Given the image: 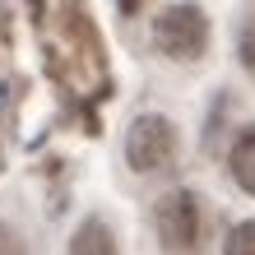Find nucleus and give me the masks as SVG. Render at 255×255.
Returning a JSON list of instances; mask_svg holds the SVG:
<instances>
[{"mask_svg": "<svg viewBox=\"0 0 255 255\" xmlns=\"http://www.w3.org/2000/svg\"><path fill=\"white\" fill-rule=\"evenodd\" d=\"M0 255H23V246H19V237H14L5 223H0Z\"/></svg>", "mask_w": 255, "mask_h": 255, "instance_id": "obj_8", "label": "nucleus"}, {"mask_svg": "<svg viewBox=\"0 0 255 255\" xmlns=\"http://www.w3.org/2000/svg\"><path fill=\"white\" fill-rule=\"evenodd\" d=\"M223 255H255V223H237L228 232V251Z\"/></svg>", "mask_w": 255, "mask_h": 255, "instance_id": "obj_6", "label": "nucleus"}, {"mask_svg": "<svg viewBox=\"0 0 255 255\" xmlns=\"http://www.w3.org/2000/svg\"><path fill=\"white\" fill-rule=\"evenodd\" d=\"M232 176L242 181V190L255 195V126L242 130V139L232 144Z\"/></svg>", "mask_w": 255, "mask_h": 255, "instance_id": "obj_5", "label": "nucleus"}, {"mask_svg": "<svg viewBox=\"0 0 255 255\" xmlns=\"http://www.w3.org/2000/svg\"><path fill=\"white\" fill-rule=\"evenodd\" d=\"M242 65H246V74L255 79V14H251L246 28H242Z\"/></svg>", "mask_w": 255, "mask_h": 255, "instance_id": "obj_7", "label": "nucleus"}, {"mask_svg": "<svg viewBox=\"0 0 255 255\" xmlns=\"http://www.w3.org/2000/svg\"><path fill=\"white\" fill-rule=\"evenodd\" d=\"M153 42H158L167 56H176V61L200 56L204 42H209V19H204V9H195V5H172V9H162L158 23H153Z\"/></svg>", "mask_w": 255, "mask_h": 255, "instance_id": "obj_2", "label": "nucleus"}, {"mask_svg": "<svg viewBox=\"0 0 255 255\" xmlns=\"http://www.w3.org/2000/svg\"><path fill=\"white\" fill-rule=\"evenodd\" d=\"M153 223H158V237L172 255H190L200 246V204H195L190 190L162 195L158 209H153Z\"/></svg>", "mask_w": 255, "mask_h": 255, "instance_id": "obj_3", "label": "nucleus"}, {"mask_svg": "<svg viewBox=\"0 0 255 255\" xmlns=\"http://www.w3.org/2000/svg\"><path fill=\"white\" fill-rule=\"evenodd\" d=\"M126 162L134 172H162L176 162V130L162 116H139L126 134Z\"/></svg>", "mask_w": 255, "mask_h": 255, "instance_id": "obj_1", "label": "nucleus"}, {"mask_svg": "<svg viewBox=\"0 0 255 255\" xmlns=\"http://www.w3.org/2000/svg\"><path fill=\"white\" fill-rule=\"evenodd\" d=\"M70 255H116V237L102 218H88L70 242Z\"/></svg>", "mask_w": 255, "mask_h": 255, "instance_id": "obj_4", "label": "nucleus"}]
</instances>
